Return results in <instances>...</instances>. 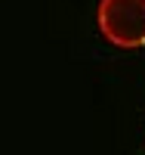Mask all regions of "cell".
<instances>
[{
	"label": "cell",
	"mask_w": 145,
	"mask_h": 155,
	"mask_svg": "<svg viewBox=\"0 0 145 155\" xmlns=\"http://www.w3.org/2000/svg\"><path fill=\"white\" fill-rule=\"evenodd\" d=\"M99 34L117 50L145 47V0H99Z\"/></svg>",
	"instance_id": "obj_1"
}]
</instances>
